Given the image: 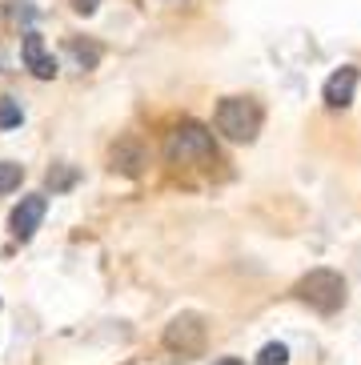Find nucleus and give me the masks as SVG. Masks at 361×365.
Here are the masks:
<instances>
[{
  "label": "nucleus",
  "mask_w": 361,
  "mask_h": 365,
  "mask_svg": "<svg viewBox=\"0 0 361 365\" xmlns=\"http://www.w3.org/2000/svg\"><path fill=\"white\" fill-rule=\"evenodd\" d=\"M165 161L169 165H209L217 161V145H213V133L197 120H180L173 125L169 137H165Z\"/></svg>",
  "instance_id": "nucleus-1"
},
{
  "label": "nucleus",
  "mask_w": 361,
  "mask_h": 365,
  "mask_svg": "<svg viewBox=\"0 0 361 365\" xmlns=\"http://www.w3.org/2000/svg\"><path fill=\"white\" fill-rule=\"evenodd\" d=\"M217 133H225L237 145H249L261 133V105L253 97H225L217 105Z\"/></svg>",
  "instance_id": "nucleus-2"
},
{
  "label": "nucleus",
  "mask_w": 361,
  "mask_h": 365,
  "mask_svg": "<svg viewBox=\"0 0 361 365\" xmlns=\"http://www.w3.org/2000/svg\"><path fill=\"white\" fill-rule=\"evenodd\" d=\"M298 297L305 301L309 309L330 317V313H337L345 305V277L337 269H309L305 277L298 281Z\"/></svg>",
  "instance_id": "nucleus-3"
},
{
  "label": "nucleus",
  "mask_w": 361,
  "mask_h": 365,
  "mask_svg": "<svg viewBox=\"0 0 361 365\" xmlns=\"http://www.w3.org/2000/svg\"><path fill=\"white\" fill-rule=\"evenodd\" d=\"M205 341H209V325H205L201 313H177L169 325H165V349L180 361H193V357L205 354Z\"/></svg>",
  "instance_id": "nucleus-4"
},
{
  "label": "nucleus",
  "mask_w": 361,
  "mask_h": 365,
  "mask_svg": "<svg viewBox=\"0 0 361 365\" xmlns=\"http://www.w3.org/2000/svg\"><path fill=\"white\" fill-rule=\"evenodd\" d=\"M44 213H49V197H41V193L21 197V205H16V209H12V217H9L12 237H16V241H32V233L41 229Z\"/></svg>",
  "instance_id": "nucleus-5"
},
{
  "label": "nucleus",
  "mask_w": 361,
  "mask_h": 365,
  "mask_svg": "<svg viewBox=\"0 0 361 365\" xmlns=\"http://www.w3.org/2000/svg\"><path fill=\"white\" fill-rule=\"evenodd\" d=\"M21 56H24V68H29L32 76H41V81H53V76H56V61L49 56V48H44V36L36 33V29H24Z\"/></svg>",
  "instance_id": "nucleus-6"
},
{
  "label": "nucleus",
  "mask_w": 361,
  "mask_h": 365,
  "mask_svg": "<svg viewBox=\"0 0 361 365\" xmlns=\"http://www.w3.org/2000/svg\"><path fill=\"white\" fill-rule=\"evenodd\" d=\"M357 65H341L337 73L325 81V88H321V97H325V105L330 108H350L353 105V93H357Z\"/></svg>",
  "instance_id": "nucleus-7"
},
{
  "label": "nucleus",
  "mask_w": 361,
  "mask_h": 365,
  "mask_svg": "<svg viewBox=\"0 0 361 365\" xmlns=\"http://www.w3.org/2000/svg\"><path fill=\"white\" fill-rule=\"evenodd\" d=\"M141 165H145V157H141V145H137V140H133V137L117 140V149H113V169L128 173V177H137Z\"/></svg>",
  "instance_id": "nucleus-8"
},
{
  "label": "nucleus",
  "mask_w": 361,
  "mask_h": 365,
  "mask_svg": "<svg viewBox=\"0 0 361 365\" xmlns=\"http://www.w3.org/2000/svg\"><path fill=\"white\" fill-rule=\"evenodd\" d=\"M32 16H36V9H32L29 0H9L4 4V21L9 24H29Z\"/></svg>",
  "instance_id": "nucleus-9"
},
{
  "label": "nucleus",
  "mask_w": 361,
  "mask_h": 365,
  "mask_svg": "<svg viewBox=\"0 0 361 365\" xmlns=\"http://www.w3.org/2000/svg\"><path fill=\"white\" fill-rule=\"evenodd\" d=\"M257 365H289V345L269 341L265 349H261V357H257Z\"/></svg>",
  "instance_id": "nucleus-10"
},
{
  "label": "nucleus",
  "mask_w": 361,
  "mask_h": 365,
  "mask_svg": "<svg viewBox=\"0 0 361 365\" xmlns=\"http://www.w3.org/2000/svg\"><path fill=\"white\" fill-rule=\"evenodd\" d=\"M73 181H76V169H73V165H56V169H49V189H53V193L68 189Z\"/></svg>",
  "instance_id": "nucleus-11"
},
{
  "label": "nucleus",
  "mask_w": 361,
  "mask_h": 365,
  "mask_svg": "<svg viewBox=\"0 0 361 365\" xmlns=\"http://www.w3.org/2000/svg\"><path fill=\"white\" fill-rule=\"evenodd\" d=\"M24 169L21 165H12V161H0V193H12L16 185H21Z\"/></svg>",
  "instance_id": "nucleus-12"
},
{
  "label": "nucleus",
  "mask_w": 361,
  "mask_h": 365,
  "mask_svg": "<svg viewBox=\"0 0 361 365\" xmlns=\"http://www.w3.org/2000/svg\"><path fill=\"white\" fill-rule=\"evenodd\" d=\"M21 125V105L12 97H4L0 101V129H16Z\"/></svg>",
  "instance_id": "nucleus-13"
},
{
  "label": "nucleus",
  "mask_w": 361,
  "mask_h": 365,
  "mask_svg": "<svg viewBox=\"0 0 361 365\" xmlns=\"http://www.w3.org/2000/svg\"><path fill=\"white\" fill-rule=\"evenodd\" d=\"M96 4H101V0H73V9L81 12V16H93V12H96Z\"/></svg>",
  "instance_id": "nucleus-14"
},
{
  "label": "nucleus",
  "mask_w": 361,
  "mask_h": 365,
  "mask_svg": "<svg viewBox=\"0 0 361 365\" xmlns=\"http://www.w3.org/2000/svg\"><path fill=\"white\" fill-rule=\"evenodd\" d=\"M217 365H245V361H237V357H221Z\"/></svg>",
  "instance_id": "nucleus-15"
},
{
  "label": "nucleus",
  "mask_w": 361,
  "mask_h": 365,
  "mask_svg": "<svg viewBox=\"0 0 361 365\" xmlns=\"http://www.w3.org/2000/svg\"><path fill=\"white\" fill-rule=\"evenodd\" d=\"M169 4H180V0H169Z\"/></svg>",
  "instance_id": "nucleus-16"
}]
</instances>
